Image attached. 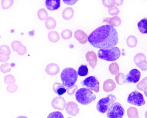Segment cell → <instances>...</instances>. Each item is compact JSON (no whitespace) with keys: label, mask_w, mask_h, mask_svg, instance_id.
<instances>
[{"label":"cell","mask_w":147,"mask_h":118,"mask_svg":"<svg viewBox=\"0 0 147 118\" xmlns=\"http://www.w3.org/2000/svg\"><path fill=\"white\" fill-rule=\"evenodd\" d=\"M115 79L118 84L119 85H122L127 82L126 81V76L125 74L122 73H119L117 74L115 77Z\"/></svg>","instance_id":"obj_21"},{"label":"cell","mask_w":147,"mask_h":118,"mask_svg":"<svg viewBox=\"0 0 147 118\" xmlns=\"http://www.w3.org/2000/svg\"><path fill=\"white\" fill-rule=\"evenodd\" d=\"M126 42L128 47L131 48H133L137 45L138 41H137V38L132 35V36H129L127 38Z\"/></svg>","instance_id":"obj_20"},{"label":"cell","mask_w":147,"mask_h":118,"mask_svg":"<svg viewBox=\"0 0 147 118\" xmlns=\"http://www.w3.org/2000/svg\"><path fill=\"white\" fill-rule=\"evenodd\" d=\"M103 22H106L109 25L113 27H118L121 24V20L118 16H115L113 17H109L105 18L103 21Z\"/></svg>","instance_id":"obj_14"},{"label":"cell","mask_w":147,"mask_h":118,"mask_svg":"<svg viewBox=\"0 0 147 118\" xmlns=\"http://www.w3.org/2000/svg\"><path fill=\"white\" fill-rule=\"evenodd\" d=\"M75 38L81 43L85 44L88 41V37L86 33L81 30H78L75 32Z\"/></svg>","instance_id":"obj_12"},{"label":"cell","mask_w":147,"mask_h":118,"mask_svg":"<svg viewBox=\"0 0 147 118\" xmlns=\"http://www.w3.org/2000/svg\"><path fill=\"white\" fill-rule=\"evenodd\" d=\"M109 71L113 75H116L118 74L119 71V67L117 63H112L111 64L109 68Z\"/></svg>","instance_id":"obj_22"},{"label":"cell","mask_w":147,"mask_h":118,"mask_svg":"<svg viewBox=\"0 0 147 118\" xmlns=\"http://www.w3.org/2000/svg\"><path fill=\"white\" fill-rule=\"evenodd\" d=\"M97 56L100 59L109 62H115L121 56V51L116 47L109 50H100Z\"/></svg>","instance_id":"obj_4"},{"label":"cell","mask_w":147,"mask_h":118,"mask_svg":"<svg viewBox=\"0 0 147 118\" xmlns=\"http://www.w3.org/2000/svg\"><path fill=\"white\" fill-rule=\"evenodd\" d=\"M119 13V10L116 6L110 8L109 9V14L111 16H116Z\"/></svg>","instance_id":"obj_29"},{"label":"cell","mask_w":147,"mask_h":118,"mask_svg":"<svg viewBox=\"0 0 147 118\" xmlns=\"http://www.w3.org/2000/svg\"><path fill=\"white\" fill-rule=\"evenodd\" d=\"M78 73L73 68H66L60 74L63 85L65 87H73L78 80Z\"/></svg>","instance_id":"obj_2"},{"label":"cell","mask_w":147,"mask_h":118,"mask_svg":"<svg viewBox=\"0 0 147 118\" xmlns=\"http://www.w3.org/2000/svg\"></svg>","instance_id":"obj_34"},{"label":"cell","mask_w":147,"mask_h":118,"mask_svg":"<svg viewBox=\"0 0 147 118\" xmlns=\"http://www.w3.org/2000/svg\"><path fill=\"white\" fill-rule=\"evenodd\" d=\"M47 118H64V117L61 112L54 111L49 114Z\"/></svg>","instance_id":"obj_25"},{"label":"cell","mask_w":147,"mask_h":118,"mask_svg":"<svg viewBox=\"0 0 147 118\" xmlns=\"http://www.w3.org/2000/svg\"><path fill=\"white\" fill-rule=\"evenodd\" d=\"M53 90L54 92L59 96H61L64 94L66 92V89L65 87H64L63 85H61V84L58 83H55L54 84Z\"/></svg>","instance_id":"obj_17"},{"label":"cell","mask_w":147,"mask_h":118,"mask_svg":"<svg viewBox=\"0 0 147 118\" xmlns=\"http://www.w3.org/2000/svg\"><path fill=\"white\" fill-rule=\"evenodd\" d=\"M134 61L142 71H147V61L146 56L143 53H138L134 57Z\"/></svg>","instance_id":"obj_9"},{"label":"cell","mask_w":147,"mask_h":118,"mask_svg":"<svg viewBox=\"0 0 147 118\" xmlns=\"http://www.w3.org/2000/svg\"><path fill=\"white\" fill-rule=\"evenodd\" d=\"M128 115L129 118L138 117V113L137 109L133 108L129 109L128 111Z\"/></svg>","instance_id":"obj_26"},{"label":"cell","mask_w":147,"mask_h":118,"mask_svg":"<svg viewBox=\"0 0 147 118\" xmlns=\"http://www.w3.org/2000/svg\"><path fill=\"white\" fill-rule=\"evenodd\" d=\"M75 98L78 102L82 105H88L95 100L96 96L91 90L82 88L76 91Z\"/></svg>","instance_id":"obj_3"},{"label":"cell","mask_w":147,"mask_h":118,"mask_svg":"<svg viewBox=\"0 0 147 118\" xmlns=\"http://www.w3.org/2000/svg\"><path fill=\"white\" fill-rule=\"evenodd\" d=\"M138 28L140 33L147 34V18H144L137 24Z\"/></svg>","instance_id":"obj_18"},{"label":"cell","mask_w":147,"mask_h":118,"mask_svg":"<svg viewBox=\"0 0 147 118\" xmlns=\"http://www.w3.org/2000/svg\"><path fill=\"white\" fill-rule=\"evenodd\" d=\"M123 2V0H116L115 1V5H116V6H119L122 5Z\"/></svg>","instance_id":"obj_30"},{"label":"cell","mask_w":147,"mask_h":118,"mask_svg":"<svg viewBox=\"0 0 147 118\" xmlns=\"http://www.w3.org/2000/svg\"><path fill=\"white\" fill-rule=\"evenodd\" d=\"M147 86V77L144 78L140 83L137 85V88L140 90H143L145 87Z\"/></svg>","instance_id":"obj_28"},{"label":"cell","mask_w":147,"mask_h":118,"mask_svg":"<svg viewBox=\"0 0 147 118\" xmlns=\"http://www.w3.org/2000/svg\"><path fill=\"white\" fill-rule=\"evenodd\" d=\"M116 88V84L112 79H107L104 82L103 89L106 92H109L114 90Z\"/></svg>","instance_id":"obj_16"},{"label":"cell","mask_w":147,"mask_h":118,"mask_svg":"<svg viewBox=\"0 0 147 118\" xmlns=\"http://www.w3.org/2000/svg\"><path fill=\"white\" fill-rule=\"evenodd\" d=\"M74 14V12L72 8H66L63 12V17L65 20H70L73 17Z\"/></svg>","instance_id":"obj_19"},{"label":"cell","mask_w":147,"mask_h":118,"mask_svg":"<svg viewBox=\"0 0 147 118\" xmlns=\"http://www.w3.org/2000/svg\"><path fill=\"white\" fill-rule=\"evenodd\" d=\"M127 102L138 106H141L146 104L143 94L137 91H134L129 94L127 98Z\"/></svg>","instance_id":"obj_8"},{"label":"cell","mask_w":147,"mask_h":118,"mask_svg":"<svg viewBox=\"0 0 147 118\" xmlns=\"http://www.w3.org/2000/svg\"><path fill=\"white\" fill-rule=\"evenodd\" d=\"M81 85L86 88L91 90L96 93H98L100 90V83L95 77L90 76L85 78L81 82Z\"/></svg>","instance_id":"obj_7"},{"label":"cell","mask_w":147,"mask_h":118,"mask_svg":"<svg viewBox=\"0 0 147 118\" xmlns=\"http://www.w3.org/2000/svg\"><path fill=\"white\" fill-rule=\"evenodd\" d=\"M61 36L64 39H68L72 37V31L69 30H64L61 33Z\"/></svg>","instance_id":"obj_27"},{"label":"cell","mask_w":147,"mask_h":118,"mask_svg":"<svg viewBox=\"0 0 147 118\" xmlns=\"http://www.w3.org/2000/svg\"><path fill=\"white\" fill-rule=\"evenodd\" d=\"M66 111L69 114L74 116L79 113V110L76 104L73 102H70L66 105Z\"/></svg>","instance_id":"obj_15"},{"label":"cell","mask_w":147,"mask_h":118,"mask_svg":"<svg viewBox=\"0 0 147 118\" xmlns=\"http://www.w3.org/2000/svg\"><path fill=\"white\" fill-rule=\"evenodd\" d=\"M104 6L108 8H112L115 5V0H103L102 1Z\"/></svg>","instance_id":"obj_24"},{"label":"cell","mask_w":147,"mask_h":118,"mask_svg":"<svg viewBox=\"0 0 147 118\" xmlns=\"http://www.w3.org/2000/svg\"><path fill=\"white\" fill-rule=\"evenodd\" d=\"M88 41L90 44L96 48L110 49L115 47L118 42L117 31L111 25H103L90 33Z\"/></svg>","instance_id":"obj_1"},{"label":"cell","mask_w":147,"mask_h":118,"mask_svg":"<svg viewBox=\"0 0 147 118\" xmlns=\"http://www.w3.org/2000/svg\"><path fill=\"white\" fill-rule=\"evenodd\" d=\"M116 100V96L113 94H110L107 97L98 100L96 105V109L99 113L105 114L109 109L111 105L115 103Z\"/></svg>","instance_id":"obj_5"},{"label":"cell","mask_w":147,"mask_h":118,"mask_svg":"<svg viewBox=\"0 0 147 118\" xmlns=\"http://www.w3.org/2000/svg\"><path fill=\"white\" fill-rule=\"evenodd\" d=\"M86 59L90 66L92 68H95L97 63V58L95 53L93 51L88 52L86 54Z\"/></svg>","instance_id":"obj_11"},{"label":"cell","mask_w":147,"mask_h":118,"mask_svg":"<svg viewBox=\"0 0 147 118\" xmlns=\"http://www.w3.org/2000/svg\"><path fill=\"white\" fill-rule=\"evenodd\" d=\"M17 118H27L26 117H24V116H20V117H18Z\"/></svg>","instance_id":"obj_33"},{"label":"cell","mask_w":147,"mask_h":118,"mask_svg":"<svg viewBox=\"0 0 147 118\" xmlns=\"http://www.w3.org/2000/svg\"><path fill=\"white\" fill-rule=\"evenodd\" d=\"M125 114V110L122 105L119 103L113 104L107 113L108 118H122Z\"/></svg>","instance_id":"obj_6"},{"label":"cell","mask_w":147,"mask_h":118,"mask_svg":"<svg viewBox=\"0 0 147 118\" xmlns=\"http://www.w3.org/2000/svg\"><path fill=\"white\" fill-rule=\"evenodd\" d=\"M140 71L137 69H133L126 75V81L128 83H137L140 81Z\"/></svg>","instance_id":"obj_10"},{"label":"cell","mask_w":147,"mask_h":118,"mask_svg":"<svg viewBox=\"0 0 147 118\" xmlns=\"http://www.w3.org/2000/svg\"><path fill=\"white\" fill-rule=\"evenodd\" d=\"M78 1H64V3H66L68 5H73L75 3H76Z\"/></svg>","instance_id":"obj_31"},{"label":"cell","mask_w":147,"mask_h":118,"mask_svg":"<svg viewBox=\"0 0 147 118\" xmlns=\"http://www.w3.org/2000/svg\"><path fill=\"white\" fill-rule=\"evenodd\" d=\"M60 0H47L45 1V6L49 11H55L60 6Z\"/></svg>","instance_id":"obj_13"},{"label":"cell","mask_w":147,"mask_h":118,"mask_svg":"<svg viewBox=\"0 0 147 118\" xmlns=\"http://www.w3.org/2000/svg\"><path fill=\"white\" fill-rule=\"evenodd\" d=\"M78 75L80 77H85L88 74V68L86 65H81L78 69Z\"/></svg>","instance_id":"obj_23"},{"label":"cell","mask_w":147,"mask_h":118,"mask_svg":"<svg viewBox=\"0 0 147 118\" xmlns=\"http://www.w3.org/2000/svg\"><path fill=\"white\" fill-rule=\"evenodd\" d=\"M143 91H144V94H145V95H146V96L147 97V86L146 87H145L144 89H143Z\"/></svg>","instance_id":"obj_32"}]
</instances>
